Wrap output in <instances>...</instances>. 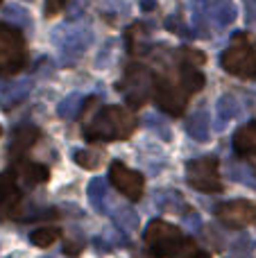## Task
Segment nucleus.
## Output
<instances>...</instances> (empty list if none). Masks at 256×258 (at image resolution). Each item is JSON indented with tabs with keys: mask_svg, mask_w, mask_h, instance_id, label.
<instances>
[{
	"mask_svg": "<svg viewBox=\"0 0 256 258\" xmlns=\"http://www.w3.org/2000/svg\"><path fill=\"white\" fill-rule=\"evenodd\" d=\"M143 39H145V32L141 23H136L132 30H127V48H130V52H134V54L143 52V43H141Z\"/></svg>",
	"mask_w": 256,
	"mask_h": 258,
	"instance_id": "obj_26",
	"label": "nucleus"
},
{
	"mask_svg": "<svg viewBox=\"0 0 256 258\" xmlns=\"http://www.w3.org/2000/svg\"><path fill=\"white\" fill-rule=\"evenodd\" d=\"M82 104H84V98H82L80 93H71L68 98H63L61 102L57 104V116L66 118V120H73V118L82 111Z\"/></svg>",
	"mask_w": 256,
	"mask_h": 258,
	"instance_id": "obj_20",
	"label": "nucleus"
},
{
	"mask_svg": "<svg viewBox=\"0 0 256 258\" xmlns=\"http://www.w3.org/2000/svg\"><path fill=\"white\" fill-rule=\"evenodd\" d=\"M27 63V50L21 30L0 23V75H16Z\"/></svg>",
	"mask_w": 256,
	"mask_h": 258,
	"instance_id": "obj_4",
	"label": "nucleus"
},
{
	"mask_svg": "<svg viewBox=\"0 0 256 258\" xmlns=\"http://www.w3.org/2000/svg\"><path fill=\"white\" fill-rule=\"evenodd\" d=\"M238 111H240V107L234 95H222V98L218 100V127L222 129L229 120H234V118L238 116Z\"/></svg>",
	"mask_w": 256,
	"mask_h": 258,
	"instance_id": "obj_18",
	"label": "nucleus"
},
{
	"mask_svg": "<svg viewBox=\"0 0 256 258\" xmlns=\"http://www.w3.org/2000/svg\"><path fill=\"white\" fill-rule=\"evenodd\" d=\"M113 220H116V224L125 233H132L139 229V215H136L132 209H118L116 213H113Z\"/></svg>",
	"mask_w": 256,
	"mask_h": 258,
	"instance_id": "obj_24",
	"label": "nucleus"
},
{
	"mask_svg": "<svg viewBox=\"0 0 256 258\" xmlns=\"http://www.w3.org/2000/svg\"><path fill=\"white\" fill-rule=\"evenodd\" d=\"M234 150L240 156H256V120H249L234 134Z\"/></svg>",
	"mask_w": 256,
	"mask_h": 258,
	"instance_id": "obj_12",
	"label": "nucleus"
},
{
	"mask_svg": "<svg viewBox=\"0 0 256 258\" xmlns=\"http://www.w3.org/2000/svg\"><path fill=\"white\" fill-rule=\"evenodd\" d=\"M86 45H89V34H86V30L75 32V34H73L71 39L66 41V45H63V57L73 54V57L77 59V57H80V54L86 50Z\"/></svg>",
	"mask_w": 256,
	"mask_h": 258,
	"instance_id": "obj_23",
	"label": "nucleus"
},
{
	"mask_svg": "<svg viewBox=\"0 0 256 258\" xmlns=\"http://www.w3.org/2000/svg\"><path fill=\"white\" fill-rule=\"evenodd\" d=\"M177 57L181 59V63H186V66H193V68L204 66V61H207V54L200 52V50H193V48H181L179 52H177Z\"/></svg>",
	"mask_w": 256,
	"mask_h": 258,
	"instance_id": "obj_27",
	"label": "nucleus"
},
{
	"mask_svg": "<svg viewBox=\"0 0 256 258\" xmlns=\"http://www.w3.org/2000/svg\"><path fill=\"white\" fill-rule=\"evenodd\" d=\"M73 159H75V163L84 170L100 168V154H95V152H91V150H75L73 152Z\"/></svg>",
	"mask_w": 256,
	"mask_h": 258,
	"instance_id": "obj_25",
	"label": "nucleus"
},
{
	"mask_svg": "<svg viewBox=\"0 0 256 258\" xmlns=\"http://www.w3.org/2000/svg\"><path fill=\"white\" fill-rule=\"evenodd\" d=\"M18 177L25 186H39V183H45L50 177V170L41 163H23L18 168Z\"/></svg>",
	"mask_w": 256,
	"mask_h": 258,
	"instance_id": "obj_16",
	"label": "nucleus"
},
{
	"mask_svg": "<svg viewBox=\"0 0 256 258\" xmlns=\"http://www.w3.org/2000/svg\"><path fill=\"white\" fill-rule=\"evenodd\" d=\"M0 3H3V0H0Z\"/></svg>",
	"mask_w": 256,
	"mask_h": 258,
	"instance_id": "obj_34",
	"label": "nucleus"
},
{
	"mask_svg": "<svg viewBox=\"0 0 256 258\" xmlns=\"http://www.w3.org/2000/svg\"><path fill=\"white\" fill-rule=\"evenodd\" d=\"M186 179L195 190L202 192H220L222 181L218 174V159L213 156H204V159L188 161L186 165Z\"/></svg>",
	"mask_w": 256,
	"mask_h": 258,
	"instance_id": "obj_5",
	"label": "nucleus"
},
{
	"mask_svg": "<svg viewBox=\"0 0 256 258\" xmlns=\"http://www.w3.org/2000/svg\"><path fill=\"white\" fill-rule=\"evenodd\" d=\"M66 7V0H45V16L52 18Z\"/></svg>",
	"mask_w": 256,
	"mask_h": 258,
	"instance_id": "obj_28",
	"label": "nucleus"
},
{
	"mask_svg": "<svg viewBox=\"0 0 256 258\" xmlns=\"http://www.w3.org/2000/svg\"><path fill=\"white\" fill-rule=\"evenodd\" d=\"M41 138V132L34 125H23L16 127L12 134V143H9V156L12 159H21L27 150L34 147V143Z\"/></svg>",
	"mask_w": 256,
	"mask_h": 258,
	"instance_id": "obj_11",
	"label": "nucleus"
},
{
	"mask_svg": "<svg viewBox=\"0 0 256 258\" xmlns=\"http://www.w3.org/2000/svg\"><path fill=\"white\" fill-rule=\"evenodd\" d=\"M220 61L229 75L240 77V80H256V48L245 32L234 34Z\"/></svg>",
	"mask_w": 256,
	"mask_h": 258,
	"instance_id": "obj_3",
	"label": "nucleus"
},
{
	"mask_svg": "<svg viewBox=\"0 0 256 258\" xmlns=\"http://www.w3.org/2000/svg\"><path fill=\"white\" fill-rule=\"evenodd\" d=\"M82 247H84V242H66V245H63V254L66 256H77L82 251Z\"/></svg>",
	"mask_w": 256,
	"mask_h": 258,
	"instance_id": "obj_30",
	"label": "nucleus"
},
{
	"mask_svg": "<svg viewBox=\"0 0 256 258\" xmlns=\"http://www.w3.org/2000/svg\"><path fill=\"white\" fill-rule=\"evenodd\" d=\"M21 209V190H18L16 177L12 172L0 174V213L7 218H18Z\"/></svg>",
	"mask_w": 256,
	"mask_h": 258,
	"instance_id": "obj_10",
	"label": "nucleus"
},
{
	"mask_svg": "<svg viewBox=\"0 0 256 258\" xmlns=\"http://www.w3.org/2000/svg\"><path fill=\"white\" fill-rule=\"evenodd\" d=\"M186 132L200 143H207L211 136V125H209V111L207 109H200L193 116L186 120Z\"/></svg>",
	"mask_w": 256,
	"mask_h": 258,
	"instance_id": "obj_13",
	"label": "nucleus"
},
{
	"mask_svg": "<svg viewBox=\"0 0 256 258\" xmlns=\"http://www.w3.org/2000/svg\"><path fill=\"white\" fill-rule=\"evenodd\" d=\"M141 7H143L145 12H154V9H157V0H141Z\"/></svg>",
	"mask_w": 256,
	"mask_h": 258,
	"instance_id": "obj_32",
	"label": "nucleus"
},
{
	"mask_svg": "<svg viewBox=\"0 0 256 258\" xmlns=\"http://www.w3.org/2000/svg\"><path fill=\"white\" fill-rule=\"evenodd\" d=\"M59 236H61V231L54 227H39L36 231L30 233V242L34 247H50L52 242L59 240Z\"/></svg>",
	"mask_w": 256,
	"mask_h": 258,
	"instance_id": "obj_22",
	"label": "nucleus"
},
{
	"mask_svg": "<svg viewBox=\"0 0 256 258\" xmlns=\"http://www.w3.org/2000/svg\"><path fill=\"white\" fill-rule=\"evenodd\" d=\"M166 27H168V30H172L175 34H179V36H184V34L190 36V32L186 30V25H181L177 16H170V18H168V21H166Z\"/></svg>",
	"mask_w": 256,
	"mask_h": 258,
	"instance_id": "obj_29",
	"label": "nucleus"
},
{
	"mask_svg": "<svg viewBox=\"0 0 256 258\" xmlns=\"http://www.w3.org/2000/svg\"><path fill=\"white\" fill-rule=\"evenodd\" d=\"M136 120L125 107H102L98 113L86 118L82 125V134L86 141L111 143V141H127L134 134Z\"/></svg>",
	"mask_w": 256,
	"mask_h": 258,
	"instance_id": "obj_2",
	"label": "nucleus"
},
{
	"mask_svg": "<svg viewBox=\"0 0 256 258\" xmlns=\"http://www.w3.org/2000/svg\"><path fill=\"white\" fill-rule=\"evenodd\" d=\"M0 134H3V129H0Z\"/></svg>",
	"mask_w": 256,
	"mask_h": 258,
	"instance_id": "obj_33",
	"label": "nucleus"
},
{
	"mask_svg": "<svg viewBox=\"0 0 256 258\" xmlns=\"http://www.w3.org/2000/svg\"><path fill=\"white\" fill-rule=\"evenodd\" d=\"M209 9H211V14L216 16V21L220 23V25H229V23H234L236 18V7L231 0H207Z\"/></svg>",
	"mask_w": 256,
	"mask_h": 258,
	"instance_id": "obj_17",
	"label": "nucleus"
},
{
	"mask_svg": "<svg viewBox=\"0 0 256 258\" xmlns=\"http://www.w3.org/2000/svg\"><path fill=\"white\" fill-rule=\"evenodd\" d=\"M204 82H207V77H204V73L200 71V68L186 66V63H181V66H179V86L188 95L202 91L204 89Z\"/></svg>",
	"mask_w": 256,
	"mask_h": 258,
	"instance_id": "obj_14",
	"label": "nucleus"
},
{
	"mask_svg": "<svg viewBox=\"0 0 256 258\" xmlns=\"http://www.w3.org/2000/svg\"><path fill=\"white\" fill-rule=\"evenodd\" d=\"M245 9H247V23H256V0H245Z\"/></svg>",
	"mask_w": 256,
	"mask_h": 258,
	"instance_id": "obj_31",
	"label": "nucleus"
},
{
	"mask_svg": "<svg viewBox=\"0 0 256 258\" xmlns=\"http://www.w3.org/2000/svg\"><path fill=\"white\" fill-rule=\"evenodd\" d=\"M104 200H107V181L102 177H93L89 183V202L98 213H104Z\"/></svg>",
	"mask_w": 256,
	"mask_h": 258,
	"instance_id": "obj_19",
	"label": "nucleus"
},
{
	"mask_svg": "<svg viewBox=\"0 0 256 258\" xmlns=\"http://www.w3.org/2000/svg\"><path fill=\"white\" fill-rule=\"evenodd\" d=\"M154 100L166 113L181 116L188 104V93L179 86V82H172L168 75H159L154 80Z\"/></svg>",
	"mask_w": 256,
	"mask_h": 258,
	"instance_id": "obj_6",
	"label": "nucleus"
},
{
	"mask_svg": "<svg viewBox=\"0 0 256 258\" xmlns=\"http://www.w3.org/2000/svg\"><path fill=\"white\" fill-rule=\"evenodd\" d=\"M109 179H111V183L116 186V190L122 192L127 200L139 202L141 197H143V190H145L143 174L136 172V170H130L125 163H120V161H113L111 163V168H109Z\"/></svg>",
	"mask_w": 256,
	"mask_h": 258,
	"instance_id": "obj_8",
	"label": "nucleus"
},
{
	"mask_svg": "<svg viewBox=\"0 0 256 258\" xmlns=\"http://www.w3.org/2000/svg\"><path fill=\"white\" fill-rule=\"evenodd\" d=\"M143 240L157 258H211L193 238L163 220H152L148 224Z\"/></svg>",
	"mask_w": 256,
	"mask_h": 258,
	"instance_id": "obj_1",
	"label": "nucleus"
},
{
	"mask_svg": "<svg viewBox=\"0 0 256 258\" xmlns=\"http://www.w3.org/2000/svg\"><path fill=\"white\" fill-rule=\"evenodd\" d=\"M3 16H5V23L12 25V27H16V30H21V27H30V14H27L23 7H18V5H7Z\"/></svg>",
	"mask_w": 256,
	"mask_h": 258,
	"instance_id": "obj_21",
	"label": "nucleus"
},
{
	"mask_svg": "<svg viewBox=\"0 0 256 258\" xmlns=\"http://www.w3.org/2000/svg\"><path fill=\"white\" fill-rule=\"evenodd\" d=\"M120 91H125L127 104L132 109H141L150 98V73L148 68L132 63L125 71V77L120 82Z\"/></svg>",
	"mask_w": 256,
	"mask_h": 258,
	"instance_id": "obj_7",
	"label": "nucleus"
},
{
	"mask_svg": "<svg viewBox=\"0 0 256 258\" xmlns=\"http://www.w3.org/2000/svg\"><path fill=\"white\" fill-rule=\"evenodd\" d=\"M32 91V82H21V84H12L3 95H0V109L9 111L16 104H21L27 98V93Z\"/></svg>",
	"mask_w": 256,
	"mask_h": 258,
	"instance_id": "obj_15",
	"label": "nucleus"
},
{
	"mask_svg": "<svg viewBox=\"0 0 256 258\" xmlns=\"http://www.w3.org/2000/svg\"><path fill=\"white\" fill-rule=\"evenodd\" d=\"M216 215L222 224L231 229H243L247 224H256V204L247 200H231L216 206Z\"/></svg>",
	"mask_w": 256,
	"mask_h": 258,
	"instance_id": "obj_9",
	"label": "nucleus"
}]
</instances>
